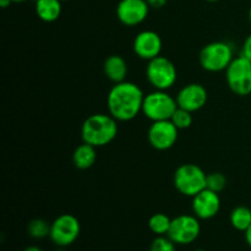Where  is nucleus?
<instances>
[{"label": "nucleus", "mask_w": 251, "mask_h": 251, "mask_svg": "<svg viewBox=\"0 0 251 251\" xmlns=\"http://www.w3.org/2000/svg\"><path fill=\"white\" fill-rule=\"evenodd\" d=\"M144 100V92L136 83L130 81L115 83L108 93V112L118 122H130L142 113Z\"/></svg>", "instance_id": "obj_1"}, {"label": "nucleus", "mask_w": 251, "mask_h": 251, "mask_svg": "<svg viewBox=\"0 0 251 251\" xmlns=\"http://www.w3.org/2000/svg\"><path fill=\"white\" fill-rule=\"evenodd\" d=\"M118 135V120L110 114L90 115L81 126L82 141L95 147L109 145Z\"/></svg>", "instance_id": "obj_2"}, {"label": "nucleus", "mask_w": 251, "mask_h": 251, "mask_svg": "<svg viewBox=\"0 0 251 251\" xmlns=\"http://www.w3.org/2000/svg\"><path fill=\"white\" fill-rule=\"evenodd\" d=\"M234 59L233 48L229 43L222 41L211 42L200 51V65L208 73L226 71Z\"/></svg>", "instance_id": "obj_3"}, {"label": "nucleus", "mask_w": 251, "mask_h": 251, "mask_svg": "<svg viewBox=\"0 0 251 251\" xmlns=\"http://www.w3.org/2000/svg\"><path fill=\"white\" fill-rule=\"evenodd\" d=\"M207 174L199 166L193 163L181 164L174 172L173 183L176 190L184 196L194 198L206 189Z\"/></svg>", "instance_id": "obj_4"}, {"label": "nucleus", "mask_w": 251, "mask_h": 251, "mask_svg": "<svg viewBox=\"0 0 251 251\" xmlns=\"http://www.w3.org/2000/svg\"><path fill=\"white\" fill-rule=\"evenodd\" d=\"M178 108V103L167 91L154 90L153 92L145 96L142 113L151 122L171 120L172 115Z\"/></svg>", "instance_id": "obj_5"}, {"label": "nucleus", "mask_w": 251, "mask_h": 251, "mask_svg": "<svg viewBox=\"0 0 251 251\" xmlns=\"http://www.w3.org/2000/svg\"><path fill=\"white\" fill-rule=\"evenodd\" d=\"M146 77L154 90L167 91L176 82L178 73L176 65L168 58L159 55L149 61Z\"/></svg>", "instance_id": "obj_6"}, {"label": "nucleus", "mask_w": 251, "mask_h": 251, "mask_svg": "<svg viewBox=\"0 0 251 251\" xmlns=\"http://www.w3.org/2000/svg\"><path fill=\"white\" fill-rule=\"evenodd\" d=\"M226 80L230 91L238 96L251 95V60L239 55L226 70Z\"/></svg>", "instance_id": "obj_7"}, {"label": "nucleus", "mask_w": 251, "mask_h": 251, "mask_svg": "<svg viewBox=\"0 0 251 251\" xmlns=\"http://www.w3.org/2000/svg\"><path fill=\"white\" fill-rule=\"evenodd\" d=\"M80 233L81 225L77 218L69 213H64L51 222L49 238L54 244L64 248L75 243Z\"/></svg>", "instance_id": "obj_8"}, {"label": "nucleus", "mask_w": 251, "mask_h": 251, "mask_svg": "<svg viewBox=\"0 0 251 251\" xmlns=\"http://www.w3.org/2000/svg\"><path fill=\"white\" fill-rule=\"evenodd\" d=\"M201 233V226L195 215H180L173 218L168 237L178 245H188L195 242Z\"/></svg>", "instance_id": "obj_9"}, {"label": "nucleus", "mask_w": 251, "mask_h": 251, "mask_svg": "<svg viewBox=\"0 0 251 251\" xmlns=\"http://www.w3.org/2000/svg\"><path fill=\"white\" fill-rule=\"evenodd\" d=\"M179 136V129L171 120L152 122L147 132V139L150 145L154 150L166 151L176 145Z\"/></svg>", "instance_id": "obj_10"}, {"label": "nucleus", "mask_w": 251, "mask_h": 251, "mask_svg": "<svg viewBox=\"0 0 251 251\" xmlns=\"http://www.w3.org/2000/svg\"><path fill=\"white\" fill-rule=\"evenodd\" d=\"M150 6L146 0H120L117 5V17L125 26H137L147 19Z\"/></svg>", "instance_id": "obj_11"}, {"label": "nucleus", "mask_w": 251, "mask_h": 251, "mask_svg": "<svg viewBox=\"0 0 251 251\" xmlns=\"http://www.w3.org/2000/svg\"><path fill=\"white\" fill-rule=\"evenodd\" d=\"M162 47H163V42H162L161 36L151 29H146V31H141L140 33H137L134 39V43H132V49H134L135 54L139 58L149 61L161 55Z\"/></svg>", "instance_id": "obj_12"}, {"label": "nucleus", "mask_w": 251, "mask_h": 251, "mask_svg": "<svg viewBox=\"0 0 251 251\" xmlns=\"http://www.w3.org/2000/svg\"><path fill=\"white\" fill-rule=\"evenodd\" d=\"M207 98V90L201 83H189L179 91L176 100L179 108L194 113L205 107Z\"/></svg>", "instance_id": "obj_13"}, {"label": "nucleus", "mask_w": 251, "mask_h": 251, "mask_svg": "<svg viewBox=\"0 0 251 251\" xmlns=\"http://www.w3.org/2000/svg\"><path fill=\"white\" fill-rule=\"evenodd\" d=\"M191 208L199 220H211L217 216L221 210L220 195L212 190L203 189L193 198Z\"/></svg>", "instance_id": "obj_14"}, {"label": "nucleus", "mask_w": 251, "mask_h": 251, "mask_svg": "<svg viewBox=\"0 0 251 251\" xmlns=\"http://www.w3.org/2000/svg\"><path fill=\"white\" fill-rule=\"evenodd\" d=\"M103 71L108 80L114 83H119L125 81L127 75V63L122 55L108 56L103 64Z\"/></svg>", "instance_id": "obj_15"}, {"label": "nucleus", "mask_w": 251, "mask_h": 251, "mask_svg": "<svg viewBox=\"0 0 251 251\" xmlns=\"http://www.w3.org/2000/svg\"><path fill=\"white\" fill-rule=\"evenodd\" d=\"M61 0H36L34 10L39 20L44 22H54L61 15Z\"/></svg>", "instance_id": "obj_16"}, {"label": "nucleus", "mask_w": 251, "mask_h": 251, "mask_svg": "<svg viewBox=\"0 0 251 251\" xmlns=\"http://www.w3.org/2000/svg\"><path fill=\"white\" fill-rule=\"evenodd\" d=\"M96 149L97 147L86 144V142L76 147L73 153V162L76 168L81 169V171L91 168L96 163V159H97Z\"/></svg>", "instance_id": "obj_17"}, {"label": "nucleus", "mask_w": 251, "mask_h": 251, "mask_svg": "<svg viewBox=\"0 0 251 251\" xmlns=\"http://www.w3.org/2000/svg\"><path fill=\"white\" fill-rule=\"evenodd\" d=\"M230 225L239 232H245L251 226V210L247 206H238L230 212Z\"/></svg>", "instance_id": "obj_18"}, {"label": "nucleus", "mask_w": 251, "mask_h": 251, "mask_svg": "<svg viewBox=\"0 0 251 251\" xmlns=\"http://www.w3.org/2000/svg\"><path fill=\"white\" fill-rule=\"evenodd\" d=\"M171 223L172 220L167 215H164V213H154L150 218L149 228L157 237H161V235L168 234Z\"/></svg>", "instance_id": "obj_19"}, {"label": "nucleus", "mask_w": 251, "mask_h": 251, "mask_svg": "<svg viewBox=\"0 0 251 251\" xmlns=\"http://www.w3.org/2000/svg\"><path fill=\"white\" fill-rule=\"evenodd\" d=\"M51 223L49 225L43 218H34L27 226V233L33 239H44L50 235Z\"/></svg>", "instance_id": "obj_20"}, {"label": "nucleus", "mask_w": 251, "mask_h": 251, "mask_svg": "<svg viewBox=\"0 0 251 251\" xmlns=\"http://www.w3.org/2000/svg\"><path fill=\"white\" fill-rule=\"evenodd\" d=\"M171 122L173 123L179 130L188 129V127H190L191 124H193V113L178 107L176 112H174V114L172 115Z\"/></svg>", "instance_id": "obj_21"}, {"label": "nucleus", "mask_w": 251, "mask_h": 251, "mask_svg": "<svg viewBox=\"0 0 251 251\" xmlns=\"http://www.w3.org/2000/svg\"><path fill=\"white\" fill-rule=\"evenodd\" d=\"M227 186V178L220 172H213L206 176V189L220 194Z\"/></svg>", "instance_id": "obj_22"}, {"label": "nucleus", "mask_w": 251, "mask_h": 251, "mask_svg": "<svg viewBox=\"0 0 251 251\" xmlns=\"http://www.w3.org/2000/svg\"><path fill=\"white\" fill-rule=\"evenodd\" d=\"M150 251H176V243L168 235H161L152 242Z\"/></svg>", "instance_id": "obj_23"}, {"label": "nucleus", "mask_w": 251, "mask_h": 251, "mask_svg": "<svg viewBox=\"0 0 251 251\" xmlns=\"http://www.w3.org/2000/svg\"><path fill=\"white\" fill-rule=\"evenodd\" d=\"M240 55L245 56L247 59L251 60V34L245 38L244 43H243V48H242V54Z\"/></svg>", "instance_id": "obj_24"}, {"label": "nucleus", "mask_w": 251, "mask_h": 251, "mask_svg": "<svg viewBox=\"0 0 251 251\" xmlns=\"http://www.w3.org/2000/svg\"><path fill=\"white\" fill-rule=\"evenodd\" d=\"M167 1L168 0H146L149 6L153 7V9H161V7H163L167 4Z\"/></svg>", "instance_id": "obj_25"}, {"label": "nucleus", "mask_w": 251, "mask_h": 251, "mask_svg": "<svg viewBox=\"0 0 251 251\" xmlns=\"http://www.w3.org/2000/svg\"><path fill=\"white\" fill-rule=\"evenodd\" d=\"M245 240H247L248 245L251 248V226L249 228H248L247 230H245Z\"/></svg>", "instance_id": "obj_26"}, {"label": "nucleus", "mask_w": 251, "mask_h": 251, "mask_svg": "<svg viewBox=\"0 0 251 251\" xmlns=\"http://www.w3.org/2000/svg\"><path fill=\"white\" fill-rule=\"evenodd\" d=\"M12 2H14L12 0H0V6H1L2 9H6V7L10 6Z\"/></svg>", "instance_id": "obj_27"}, {"label": "nucleus", "mask_w": 251, "mask_h": 251, "mask_svg": "<svg viewBox=\"0 0 251 251\" xmlns=\"http://www.w3.org/2000/svg\"><path fill=\"white\" fill-rule=\"evenodd\" d=\"M24 251H42L41 248L36 247V245H31V247H27Z\"/></svg>", "instance_id": "obj_28"}, {"label": "nucleus", "mask_w": 251, "mask_h": 251, "mask_svg": "<svg viewBox=\"0 0 251 251\" xmlns=\"http://www.w3.org/2000/svg\"><path fill=\"white\" fill-rule=\"evenodd\" d=\"M12 1H14V2H24V1H26V0H12Z\"/></svg>", "instance_id": "obj_29"}, {"label": "nucleus", "mask_w": 251, "mask_h": 251, "mask_svg": "<svg viewBox=\"0 0 251 251\" xmlns=\"http://www.w3.org/2000/svg\"><path fill=\"white\" fill-rule=\"evenodd\" d=\"M205 1H208V2H216V1H220V0H205Z\"/></svg>", "instance_id": "obj_30"}, {"label": "nucleus", "mask_w": 251, "mask_h": 251, "mask_svg": "<svg viewBox=\"0 0 251 251\" xmlns=\"http://www.w3.org/2000/svg\"><path fill=\"white\" fill-rule=\"evenodd\" d=\"M249 20H250V22H251V6H250V10H249Z\"/></svg>", "instance_id": "obj_31"}, {"label": "nucleus", "mask_w": 251, "mask_h": 251, "mask_svg": "<svg viewBox=\"0 0 251 251\" xmlns=\"http://www.w3.org/2000/svg\"><path fill=\"white\" fill-rule=\"evenodd\" d=\"M54 251H65V250H63V249H58V250H54Z\"/></svg>", "instance_id": "obj_32"}, {"label": "nucleus", "mask_w": 251, "mask_h": 251, "mask_svg": "<svg viewBox=\"0 0 251 251\" xmlns=\"http://www.w3.org/2000/svg\"><path fill=\"white\" fill-rule=\"evenodd\" d=\"M194 251H206V250H202V249H199V250H194Z\"/></svg>", "instance_id": "obj_33"}, {"label": "nucleus", "mask_w": 251, "mask_h": 251, "mask_svg": "<svg viewBox=\"0 0 251 251\" xmlns=\"http://www.w3.org/2000/svg\"><path fill=\"white\" fill-rule=\"evenodd\" d=\"M61 1H66V0H61Z\"/></svg>", "instance_id": "obj_34"}]
</instances>
